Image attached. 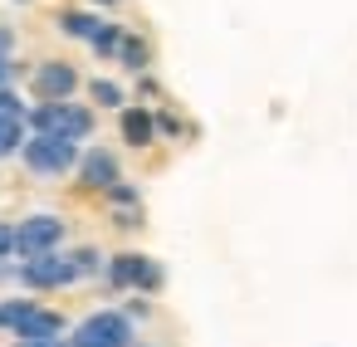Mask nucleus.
<instances>
[{
  "mask_svg": "<svg viewBox=\"0 0 357 347\" xmlns=\"http://www.w3.org/2000/svg\"><path fill=\"white\" fill-rule=\"evenodd\" d=\"M25 128H35V132H50V137L84 142V137L93 132V108H84V103H69V98H59V103H35V108L25 113Z\"/></svg>",
  "mask_w": 357,
  "mask_h": 347,
  "instance_id": "1",
  "label": "nucleus"
},
{
  "mask_svg": "<svg viewBox=\"0 0 357 347\" xmlns=\"http://www.w3.org/2000/svg\"><path fill=\"white\" fill-rule=\"evenodd\" d=\"M74 171H79V186H84V191H108L113 181H123V176H118V157H113L108 147H89V152H79Z\"/></svg>",
  "mask_w": 357,
  "mask_h": 347,
  "instance_id": "8",
  "label": "nucleus"
},
{
  "mask_svg": "<svg viewBox=\"0 0 357 347\" xmlns=\"http://www.w3.org/2000/svg\"><path fill=\"white\" fill-rule=\"evenodd\" d=\"M25 137H30L25 118H10V113H0V157H15V152L25 147Z\"/></svg>",
  "mask_w": 357,
  "mask_h": 347,
  "instance_id": "13",
  "label": "nucleus"
},
{
  "mask_svg": "<svg viewBox=\"0 0 357 347\" xmlns=\"http://www.w3.org/2000/svg\"><path fill=\"white\" fill-rule=\"evenodd\" d=\"M35 308H40L35 298H0V332H20Z\"/></svg>",
  "mask_w": 357,
  "mask_h": 347,
  "instance_id": "12",
  "label": "nucleus"
},
{
  "mask_svg": "<svg viewBox=\"0 0 357 347\" xmlns=\"http://www.w3.org/2000/svg\"><path fill=\"white\" fill-rule=\"evenodd\" d=\"M64 342H69V347H132V318L118 313V308H98V313H89Z\"/></svg>",
  "mask_w": 357,
  "mask_h": 347,
  "instance_id": "2",
  "label": "nucleus"
},
{
  "mask_svg": "<svg viewBox=\"0 0 357 347\" xmlns=\"http://www.w3.org/2000/svg\"><path fill=\"white\" fill-rule=\"evenodd\" d=\"M0 113H10V118H25V113H30V108L20 103V93H15L10 84H0Z\"/></svg>",
  "mask_w": 357,
  "mask_h": 347,
  "instance_id": "18",
  "label": "nucleus"
},
{
  "mask_svg": "<svg viewBox=\"0 0 357 347\" xmlns=\"http://www.w3.org/2000/svg\"><path fill=\"white\" fill-rule=\"evenodd\" d=\"M69 259H74V269H79V279H89V274H98V269H103V254H98L93 245H84V249H74Z\"/></svg>",
  "mask_w": 357,
  "mask_h": 347,
  "instance_id": "17",
  "label": "nucleus"
},
{
  "mask_svg": "<svg viewBox=\"0 0 357 347\" xmlns=\"http://www.w3.org/2000/svg\"><path fill=\"white\" fill-rule=\"evenodd\" d=\"M79 279V269H74V259L69 254H59V249H45V254H30L25 264H20V284L25 288H64V284H74Z\"/></svg>",
  "mask_w": 357,
  "mask_h": 347,
  "instance_id": "5",
  "label": "nucleus"
},
{
  "mask_svg": "<svg viewBox=\"0 0 357 347\" xmlns=\"http://www.w3.org/2000/svg\"><path fill=\"white\" fill-rule=\"evenodd\" d=\"M64 240V220L59 215H25L15 225V254L30 259V254H45V249H59Z\"/></svg>",
  "mask_w": 357,
  "mask_h": 347,
  "instance_id": "6",
  "label": "nucleus"
},
{
  "mask_svg": "<svg viewBox=\"0 0 357 347\" xmlns=\"http://www.w3.org/2000/svg\"><path fill=\"white\" fill-rule=\"evenodd\" d=\"M118 40H123V25H113V20H103V25H98V35H93L89 45H93V54H103V59H113V54H118Z\"/></svg>",
  "mask_w": 357,
  "mask_h": 347,
  "instance_id": "15",
  "label": "nucleus"
},
{
  "mask_svg": "<svg viewBox=\"0 0 357 347\" xmlns=\"http://www.w3.org/2000/svg\"><path fill=\"white\" fill-rule=\"evenodd\" d=\"M64 313H54V308H35L30 318H25V327L15 332V342H45V337H64Z\"/></svg>",
  "mask_w": 357,
  "mask_h": 347,
  "instance_id": "10",
  "label": "nucleus"
},
{
  "mask_svg": "<svg viewBox=\"0 0 357 347\" xmlns=\"http://www.w3.org/2000/svg\"><path fill=\"white\" fill-rule=\"evenodd\" d=\"M10 74H15V64H10L6 54H0V84H10Z\"/></svg>",
  "mask_w": 357,
  "mask_h": 347,
  "instance_id": "21",
  "label": "nucleus"
},
{
  "mask_svg": "<svg viewBox=\"0 0 357 347\" xmlns=\"http://www.w3.org/2000/svg\"><path fill=\"white\" fill-rule=\"evenodd\" d=\"M162 279H167V274H162V264H157V259H147V254H132V249H128V254H113V259H108V284H113V288L157 293V288H162Z\"/></svg>",
  "mask_w": 357,
  "mask_h": 347,
  "instance_id": "4",
  "label": "nucleus"
},
{
  "mask_svg": "<svg viewBox=\"0 0 357 347\" xmlns=\"http://www.w3.org/2000/svg\"><path fill=\"white\" fill-rule=\"evenodd\" d=\"M10 254H15V225L0 220V259H10Z\"/></svg>",
  "mask_w": 357,
  "mask_h": 347,
  "instance_id": "19",
  "label": "nucleus"
},
{
  "mask_svg": "<svg viewBox=\"0 0 357 347\" xmlns=\"http://www.w3.org/2000/svg\"><path fill=\"white\" fill-rule=\"evenodd\" d=\"M10 274H20L15 264H6V259H0V279H10Z\"/></svg>",
  "mask_w": 357,
  "mask_h": 347,
  "instance_id": "22",
  "label": "nucleus"
},
{
  "mask_svg": "<svg viewBox=\"0 0 357 347\" xmlns=\"http://www.w3.org/2000/svg\"><path fill=\"white\" fill-rule=\"evenodd\" d=\"M98 25H103V15H89V10H64V15H59V30H64L69 40H93Z\"/></svg>",
  "mask_w": 357,
  "mask_h": 347,
  "instance_id": "11",
  "label": "nucleus"
},
{
  "mask_svg": "<svg viewBox=\"0 0 357 347\" xmlns=\"http://www.w3.org/2000/svg\"><path fill=\"white\" fill-rule=\"evenodd\" d=\"M113 59H123V69L142 74V69H147V59H152V49H147V40H137V35H123V40H118V54H113Z\"/></svg>",
  "mask_w": 357,
  "mask_h": 347,
  "instance_id": "14",
  "label": "nucleus"
},
{
  "mask_svg": "<svg viewBox=\"0 0 357 347\" xmlns=\"http://www.w3.org/2000/svg\"><path fill=\"white\" fill-rule=\"evenodd\" d=\"M103 6H113V0H103Z\"/></svg>",
  "mask_w": 357,
  "mask_h": 347,
  "instance_id": "23",
  "label": "nucleus"
},
{
  "mask_svg": "<svg viewBox=\"0 0 357 347\" xmlns=\"http://www.w3.org/2000/svg\"><path fill=\"white\" fill-rule=\"evenodd\" d=\"M20 157H25V167H30L35 176H64V171H74V162H79V142L35 132V137H25Z\"/></svg>",
  "mask_w": 357,
  "mask_h": 347,
  "instance_id": "3",
  "label": "nucleus"
},
{
  "mask_svg": "<svg viewBox=\"0 0 357 347\" xmlns=\"http://www.w3.org/2000/svg\"><path fill=\"white\" fill-rule=\"evenodd\" d=\"M118 132H123L128 147H152V142H157V118H152L147 108L123 103V108H118Z\"/></svg>",
  "mask_w": 357,
  "mask_h": 347,
  "instance_id": "9",
  "label": "nucleus"
},
{
  "mask_svg": "<svg viewBox=\"0 0 357 347\" xmlns=\"http://www.w3.org/2000/svg\"><path fill=\"white\" fill-rule=\"evenodd\" d=\"M15 347H69L64 337H45V342H15Z\"/></svg>",
  "mask_w": 357,
  "mask_h": 347,
  "instance_id": "20",
  "label": "nucleus"
},
{
  "mask_svg": "<svg viewBox=\"0 0 357 347\" xmlns=\"http://www.w3.org/2000/svg\"><path fill=\"white\" fill-rule=\"evenodd\" d=\"M89 98H93L98 108H123V103H128L123 88H118L113 79H93V84H89Z\"/></svg>",
  "mask_w": 357,
  "mask_h": 347,
  "instance_id": "16",
  "label": "nucleus"
},
{
  "mask_svg": "<svg viewBox=\"0 0 357 347\" xmlns=\"http://www.w3.org/2000/svg\"><path fill=\"white\" fill-rule=\"evenodd\" d=\"M30 88H35V98H40V103L74 98V88H79V69H74V64H64V59H45V64L30 74Z\"/></svg>",
  "mask_w": 357,
  "mask_h": 347,
  "instance_id": "7",
  "label": "nucleus"
}]
</instances>
